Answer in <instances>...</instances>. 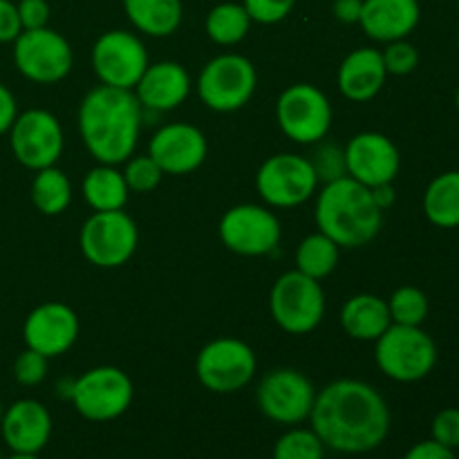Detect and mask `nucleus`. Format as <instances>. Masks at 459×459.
<instances>
[{
  "instance_id": "34",
  "label": "nucleus",
  "mask_w": 459,
  "mask_h": 459,
  "mask_svg": "<svg viewBox=\"0 0 459 459\" xmlns=\"http://www.w3.org/2000/svg\"><path fill=\"white\" fill-rule=\"evenodd\" d=\"M314 166V173H316L318 182H334V179L345 178L348 169H345V152L343 148L334 146V143H323L318 142V148L314 151V155L309 157Z\"/></svg>"
},
{
  "instance_id": "4",
  "label": "nucleus",
  "mask_w": 459,
  "mask_h": 459,
  "mask_svg": "<svg viewBox=\"0 0 459 459\" xmlns=\"http://www.w3.org/2000/svg\"><path fill=\"white\" fill-rule=\"evenodd\" d=\"M379 370L399 384H417L437 366V345L433 336L415 325H393L375 341Z\"/></svg>"
},
{
  "instance_id": "7",
  "label": "nucleus",
  "mask_w": 459,
  "mask_h": 459,
  "mask_svg": "<svg viewBox=\"0 0 459 459\" xmlns=\"http://www.w3.org/2000/svg\"><path fill=\"white\" fill-rule=\"evenodd\" d=\"M258 85L254 63L242 54H220L202 67L197 94L215 112H236L251 101Z\"/></svg>"
},
{
  "instance_id": "42",
  "label": "nucleus",
  "mask_w": 459,
  "mask_h": 459,
  "mask_svg": "<svg viewBox=\"0 0 459 459\" xmlns=\"http://www.w3.org/2000/svg\"><path fill=\"white\" fill-rule=\"evenodd\" d=\"M18 117V103L12 90L0 83V134L9 133L12 124Z\"/></svg>"
},
{
  "instance_id": "25",
  "label": "nucleus",
  "mask_w": 459,
  "mask_h": 459,
  "mask_svg": "<svg viewBox=\"0 0 459 459\" xmlns=\"http://www.w3.org/2000/svg\"><path fill=\"white\" fill-rule=\"evenodd\" d=\"M124 12L134 30L155 39L175 34L182 22V0H124Z\"/></svg>"
},
{
  "instance_id": "9",
  "label": "nucleus",
  "mask_w": 459,
  "mask_h": 459,
  "mask_svg": "<svg viewBox=\"0 0 459 459\" xmlns=\"http://www.w3.org/2000/svg\"><path fill=\"white\" fill-rule=\"evenodd\" d=\"M332 103L312 83H294L276 101V121L282 134L296 143H318L332 128Z\"/></svg>"
},
{
  "instance_id": "13",
  "label": "nucleus",
  "mask_w": 459,
  "mask_h": 459,
  "mask_svg": "<svg viewBox=\"0 0 459 459\" xmlns=\"http://www.w3.org/2000/svg\"><path fill=\"white\" fill-rule=\"evenodd\" d=\"M72 63L74 54L67 39L49 27L22 30L13 40V65L34 83H58L70 74Z\"/></svg>"
},
{
  "instance_id": "41",
  "label": "nucleus",
  "mask_w": 459,
  "mask_h": 459,
  "mask_svg": "<svg viewBox=\"0 0 459 459\" xmlns=\"http://www.w3.org/2000/svg\"><path fill=\"white\" fill-rule=\"evenodd\" d=\"M403 459H457V455L453 448L442 446L435 439H424V442H417L415 446L408 448Z\"/></svg>"
},
{
  "instance_id": "21",
  "label": "nucleus",
  "mask_w": 459,
  "mask_h": 459,
  "mask_svg": "<svg viewBox=\"0 0 459 459\" xmlns=\"http://www.w3.org/2000/svg\"><path fill=\"white\" fill-rule=\"evenodd\" d=\"M421 21L420 0H363L359 25L368 39L393 43L408 39Z\"/></svg>"
},
{
  "instance_id": "50",
  "label": "nucleus",
  "mask_w": 459,
  "mask_h": 459,
  "mask_svg": "<svg viewBox=\"0 0 459 459\" xmlns=\"http://www.w3.org/2000/svg\"><path fill=\"white\" fill-rule=\"evenodd\" d=\"M0 459H3V457H0Z\"/></svg>"
},
{
  "instance_id": "18",
  "label": "nucleus",
  "mask_w": 459,
  "mask_h": 459,
  "mask_svg": "<svg viewBox=\"0 0 459 459\" xmlns=\"http://www.w3.org/2000/svg\"><path fill=\"white\" fill-rule=\"evenodd\" d=\"M79 330V316L74 309L58 300H49L27 314L25 325H22V341L27 348L54 359L65 354L76 343Z\"/></svg>"
},
{
  "instance_id": "30",
  "label": "nucleus",
  "mask_w": 459,
  "mask_h": 459,
  "mask_svg": "<svg viewBox=\"0 0 459 459\" xmlns=\"http://www.w3.org/2000/svg\"><path fill=\"white\" fill-rule=\"evenodd\" d=\"M251 22L254 21L242 4L220 3L206 16V34L213 43L229 48V45H238L240 40H245Z\"/></svg>"
},
{
  "instance_id": "37",
  "label": "nucleus",
  "mask_w": 459,
  "mask_h": 459,
  "mask_svg": "<svg viewBox=\"0 0 459 459\" xmlns=\"http://www.w3.org/2000/svg\"><path fill=\"white\" fill-rule=\"evenodd\" d=\"M296 0H242L249 18L260 25H276L285 21L294 9Z\"/></svg>"
},
{
  "instance_id": "39",
  "label": "nucleus",
  "mask_w": 459,
  "mask_h": 459,
  "mask_svg": "<svg viewBox=\"0 0 459 459\" xmlns=\"http://www.w3.org/2000/svg\"><path fill=\"white\" fill-rule=\"evenodd\" d=\"M16 9H18V18H21L22 30H39V27H48L49 22L48 0H18Z\"/></svg>"
},
{
  "instance_id": "26",
  "label": "nucleus",
  "mask_w": 459,
  "mask_h": 459,
  "mask_svg": "<svg viewBox=\"0 0 459 459\" xmlns=\"http://www.w3.org/2000/svg\"><path fill=\"white\" fill-rule=\"evenodd\" d=\"M130 188L124 173L110 164H99L85 175L83 197L92 211H121L128 202Z\"/></svg>"
},
{
  "instance_id": "33",
  "label": "nucleus",
  "mask_w": 459,
  "mask_h": 459,
  "mask_svg": "<svg viewBox=\"0 0 459 459\" xmlns=\"http://www.w3.org/2000/svg\"><path fill=\"white\" fill-rule=\"evenodd\" d=\"M124 173L126 184L133 193H151L160 186L161 173L160 166L152 161L151 155H133L126 160V169L121 170Z\"/></svg>"
},
{
  "instance_id": "36",
  "label": "nucleus",
  "mask_w": 459,
  "mask_h": 459,
  "mask_svg": "<svg viewBox=\"0 0 459 459\" xmlns=\"http://www.w3.org/2000/svg\"><path fill=\"white\" fill-rule=\"evenodd\" d=\"M48 357H43L36 350L25 348L13 361V379L21 385L27 388H34V385L43 384L45 377H48Z\"/></svg>"
},
{
  "instance_id": "43",
  "label": "nucleus",
  "mask_w": 459,
  "mask_h": 459,
  "mask_svg": "<svg viewBox=\"0 0 459 459\" xmlns=\"http://www.w3.org/2000/svg\"><path fill=\"white\" fill-rule=\"evenodd\" d=\"M363 0H334L332 4V12L339 18L341 22L350 25V22H359V16H361Z\"/></svg>"
},
{
  "instance_id": "15",
  "label": "nucleus",
  "mask_w": 459,
  "mask_h": 459,
  "mask_svg": "<svg viewBox=\"0 0 459 459\" xmlns=\"http://www.w3.org/2000/svg\"><path fill=\"white\" fill-rule=\"evenodd\" d=\"M143 40L133 31L110 30L97 39L92 48V67L101 85L134 90L148 67Z\"/></svg>"
},
{
  "instance_id": "47",
  "label": "nucleus",
  "mask_w": 459,
  "mask_h": 459,
  "mask_svg": "<svg viewBox=\"0 0 459 459\" xmlns=\"http://www.w3.org/2000/svg\"><path fill=\"white\" fill-rule=\"evenodd\" d=\"M3 412H4V406H3V402H0V421H3Z\"/></svg>"
},
{
  "instance_id": "22",
  "label": "nucleus",
  "mask_w": 459,
  "mask_h": 459,
  "mask_svg": "<svg viewBox=\"0 0 459 459\" xmlns=\"http://www.w3.org/2000/svg\"><path fill=\"white\" fill-rule=\"evenodd\" d=\"M133 92L146 110L169 112L186 101L191 94V76L186 67L175 61L148 63Z\"/></svg>"
},
{
  "instance_id": "32",
  "label": "nucleus",
  "mask_w": 459,
  "mask_h": 459,
  "mask_svg": "<svg viewBox=\"0 0 459 459\" xmlns=\"http://www.w3.org/2000/svg\"><path fill=\"white\" fill-rule=\"evenodd\" d=\"M390 318L397 325H424L426 316H429V296L420 290V287L403 285L399 290L393 291L388 300Z\"/></svg>"
},
{
  "instance_id": "24",
  "label": "nucleus",
  "mask_w": 459,
  "mask_h": 459,
  "mask_svg": "<svg viewBox=\"0 0 459 459\" xmlns=\"http://www.w3.org/2000/svg\"><path fill=\"white\" fill-rule=\"evenodd\" d=\"M341 325L354 341H377L390 325L388 300L375 294H357L341 307Z\"/></svg>"
},
{
  "instance_id": "5",
  "label": "nucleus",
  "mask_w": 459,
  "mask_h": 459,
  "mask_svg": "<svg viewBox=\"0 0 459 459\" xmlns=\"http://www.w3.org/2000/svg\"><path fill=\"white\" fill-rule=\"evenodd\" d=\"M269 309L282 332L294 336L309 334L325 316V294L321 282L305 276L299 269L282 273L272 287Z\"/></svg>"
},
{
  "instance_id": "40",
  "label": "nucleus",
  "mask_w": 459,
  "mask_h": 459,
  "mask_svg": "<svg viewBox=\"0 0 459 459\" xmlns=\"http://www.w3.org/2000/svg\"><path fill=\"white\" fill-rule=\"evenodd\" d=\"M22 31L16 3L0 0V43H13Z\"/></svg>"
},
{
  "instance_id": "11",
  "label": "nucleus",
  "mask_w": 459,
  "mask_h": 459,
  "mask_svg": "<svg viewBox=\"0 0 459 459\" xmlns=\"http://www.w3.org/2000/svg\"><path fill=\"white\" fill-rule=\"evenodd\" d=\"M318 178L307 157L296 152H278L263 161L255 175V191L264 204L276 209H294L316 193Z\"/></svg>"
},
{
  "instance_id": "27",
  "label": "nucleus",
  "mask_w": 459,
  "mask_h": 459,
  "mask_svg": "<svg viewBox=\"0 0 459 459\" xmlns=\"http://www.w3.org/2000/svg\"><path fill=\"white\" fill-rule=\"evenodd\" d=\"M424 213L439 229L459 227V170H446L430 179L424 191Z\"/></svg>"
},
{
  "instance_id": "46",
  "label": "nucleus",
  "mask_w": 459,
  "mask_h": 459,
  "mask_svg": "<svg viewBox=\"0 0 459 459\" xmlns=\"http://www.w3.org/2000/svg\"><path fill=\"white\" fill-rule=\"evenodd\" d=\"M455 106H457V112H459V85H457V92H455Z\"/></svg>"
},
{
  "instance_id": "35",
  "label": "nucleus",
  "mask_w": 459,
  "mask_h": 459,
  "mask_svg": "<svg viewBox=\"0 0 459 459\" xmlns=\"http://www.w3.org/2000/svg\"><path fill=\"white\" fill-rule=\"evenodd\" d=\"M381 56H384L385 72L393 76H408L420 65V52L406 39L385 43V49L381 52Z\"/></svg>"
},
{
  "instance_id": "45",
  "label": "nucleus",
  "mask_w": 459,
  "mask_h": 459,
  "mask_svg": "<svg viewBox=\"0 0 459 459\" xmlns=\"http://www.w3.org/2000/svg\"><path fill=\"white\" fill-rule=\"evenodd\" d=\"M7 459H39V455H34V453H12Z\"/></svg>"
},
{
  "instance_id": "12",
  "label": "nucleus",
  "mask_w": 459,
  "mask_h": 459,
  "mask_svg": "<svg viewBox=\"0 0 459 459\" xmlns=\"http://www.w3.org/2000/svg\"><path fill=\"white\" fill-rule=\"evenodd\" d=\"M255 354L245 341L222 336L200 350L195 372L200 384L215 394H231L247 388L255 375Z\"/></svg>"
},
{
  "instance_id": "49",
  "label": "nucleus",
  "mask_w": 459,
  "mask_h": 459,
  "mask_svg": "<svg viewBox=\"0 0 459 459\" xmlns=\"http://www.w3.org/2000/svg\"><path fill=\"white\" fill-rule=\"evenodd\" d=\"M457 9H459V0H457Z\"/></svg>"
},
{
  "instance_id": "23",
  "label": "nucleus",
  "mask_w": 459,
  "mask_h": 459,
  "mask_svg": "<svg viewBox=\"0 0 459 459\" xmlns=\"http://www.w3.org/2000/svg\"><path fill=\"white\" fill-rule=\"evenodd\" d=\"M384 56L375 48H359L343 58L339 67V90L345 99L354 103H366L375 99L385 85Z\"/></svg>"
},
{
  "instance_id": "29",
  "label": "nucleus",
  "mask_w": 459,
  "mask_h": 459,
  "mask_svg": "<svg viewBox=\"0 0 459 459\" xmlns=\"http://www.w3.org/2000/svg\"><path fill=\"white\" fill-rule=\"evenodd\" d=\"M31 202L43 215H61L72 202V184L56 166L36 170L31 182Z\"/></svg>"
},
{
  "instance_id": "31",
  "label": "nucleus",
  "mask_w": 459,
  "mask_h": 459,
  "mask_svg": "<svg viewBox=\"0 0 459 459\" xmlns=\"http://www.w3.org/2000/svg\"><path fill=\"white\" fill-rule=\"evenodd\" d=\"M325 444L312 429L291 426L276 439L272 459H325Z\"/></svg>"
},
{
  "instance_id": "2",
  "label": "nucleus",
  "mask_w": 459,
  "mask_h": 459,
  "mask_svg": "<svg viewBox=\"0 0 459 459\" xmlns=\"http://www.w3.org/2000/svg\"><path fill=\"white\" fill-rule=\"evenodd\" d=\"M143 108L133 90L99 85L79 106V133L99 164H124L134 155Z\"/></svg>"
},
{
  "instance_id": "14",
  "label": "nucleus",
  "mask_w": 459,
  "mask_h": 459,
  "mask_svg": "<svg viewBox=\"0 0 459 459\" xmlns=\"http://www.w3.org/2000/svg\"><path fill=\"white\" fill-rule=\"evenodd\" d=\"M220 240L229 251L247 258L273 254L281 245V220L260 204L231 206L220 220Z\"/></svg>"
},
{
  "instance_id": "20",
  "label": "nucleus",
  "mask_w": 459,
  "mask_h": 459,
  "mask_svg": "<svg viewBox=\"0 0 459 459\" xmlns=\"http://www.w3.org/2000/svg\"><path fill=\"white\" fill-rule=\"evenodd\" d=\"M0 435L12 453L39 455L52 437V415L36 399H18L4 408Z\"/></svg>"
},
{
  "instance_id": "28",
  "label": "nucleus",
  "mask_w": 459,
  "mask_h": 459,
  "mask_svg": "<svg viewBox=\"0 0 459 459\" xmlns=\"http://www.w3.org/2000/svg\"><path fill=\"white\" fill-rule=\"evenodd\" d=\"M339 249L341 247L325 233H312L296 249V269L314 281H323L339 264Z\"/></svg>"
},
{
  "instance_id": "17",
  "label": "nucleus",
  "mask_w": 459,
  "mask_h": 459,
  "mask_svg": "<svg viewBox=\"0 0 459 459\" xmlns=\"http://www.w3.org/2000/svg\"><path fill=\"white\" fill-rule=\"evenodd\" d=\"M348 178L368 188L393 184L402 169L399 148L384 133H359L343 148Z\"/></svg>"
},
{
  "instance_id": "1",
  "label": "nucleus",
  "mask_w": 459,
  "mask_h": 459,
  "mask_svg": "<svg viewBox=\"0 0 459 459\" xmlns=\"http://www.w3.org/2000/svg\"><path fill=\"white\" fill-rule=\"evenodd\" d=\"M307 421L330 451L366 455L388 439L393 417L375 385L359 379H336L318 390Z\"/></svg>"
},
{
  "instance_id": "44",
  "label": "nucleus",
  "mask_w": 459,
  "mask_h": 459,
  "mask_svg": "<svg viewBox=\"0 0 459 459\" xmlns=\"http://www.w3.org/2000/svg\"><path fill=\"white\" fill-rule=\"evenodd\" d=\"M372 191V197H375V202H377V206H379L381 211H385V209H390V206L394 204V188H393V184H381V186H375V188H370Z\"/></svg>"
},
{
  "instance_id": "3",
  "label": "nucleus",
  "mask_w": 459,
  "mask_h": 459,
  "mask_svg": "<svg viewBox=\"0 0 459 459\" xmlns=\"http://www.w3.org/2000/svg\"><path fill=\"white\" fill-rule=\"evenodd\" d=\"M314 218L318 231L343 249L370 245L384 227V211L377 206L370 188L348 175L321 188Z\"/></svg>"
},
{
  "instance_id": "8",
  "label": "nucleus",
  "mask_w": 459,
  "mask_h": 459,
  "mask_svg": "<svg viewBox=\"0 0 459 459\" xmlns=\"http://www.w3.org/2000/svg\"><path fill=\"white\" fill-rule=\"evenodd\" d=\"M81 251L94 267L117 269L128 263L139 245L134 220L121 211H94L81 227Z\"/></svg>"
},
{
  "instance_id": "38",
  "label": "nucleus",
  "mask_w": 459,
  "mask_h": 459,
  "mask_svg": "<svg viewBox=\"0 0 459 459\" xmlns=\"http://www.w3.org/2000/svg\"><path fill=\"white\" fill-rule=\"evenodd\" d=\"M430 435L437 444L446 448H459V408H444L435 415L433 426H430Z\"/></svg>"
},
{
  "instance_id": "19",
  "label": "nucleus",
  "mask_w": 459,
  "mask_h": 459,
  "mask_svg": "<svg viewBox=\"0 0 459 459\" xmlns=\"http://www.w3.org/2000/svg\"><path fill=\"white\" fill-rule=\"evenodd\" d=\"M209 152L204 133L191 124H166L148 142V155L164 175H188L200 169Z\"/></svg>"
},
{
  "instance_id": "16",
  "label": "nucleus",
  "mask_w": 459,
  "mask_h": 459,
  "mask_svg": "<svg viewBox=\"0 0 459 459\" xmlns=\"http://www.w3.org/2000/svg\"><path fill=\"white\" fill-rule=\"evenodd\" d=\"M13 157L30 170L56 166L63 152V128L49 110L31 108L21 112L9 128Z\"/></svg>"
},
{
  "instance_id": "10",
  "label": "nucleus",
  "mask_w": 459,
  "mask_h": 459,
  "mask_svg": "<svg viewBox=\"0 0 459 459\" xmlns=\"http://www.w3.org/2000/svg\"><path fill=\"white\" fill-rule=\"evenodd\" d=\"M316 388L303 372L294 368H276L267 372L255 390V403L269 421L281 426H300L309 420Z\"/></svg>"
},
{
  "instance_id": "48",
  "label": "nucleus",
  "mask_w": 459,
  "mask_h": 459,
  "mask_svg": "<svg viewBox=\"0 0 459 459\" xmlns=\"http://www.w3.org/2000/svg\"><path fill=\"white\" fill-rule=\"evenodd\" d=\"M457 48H459V31H457Z\"/></svg>"
},
{
  "instance_id": "6",
  "label": "nucleus",
  "mask_w": 459,
  "mask_h": 459,
  "mask_svg": "<svg viewBox=\"0 0 459 459\" xmlns=\"http://www.w3.org/2000/svg\"><path fill=\"white\" fill-rule=\"evenodd\" d=\"M134 397V388L130 377L121 368L99 366L83 372L76 381H72L70 402L83 420L115 421L130 408Z\"/></svg>"
}]
</instances>
